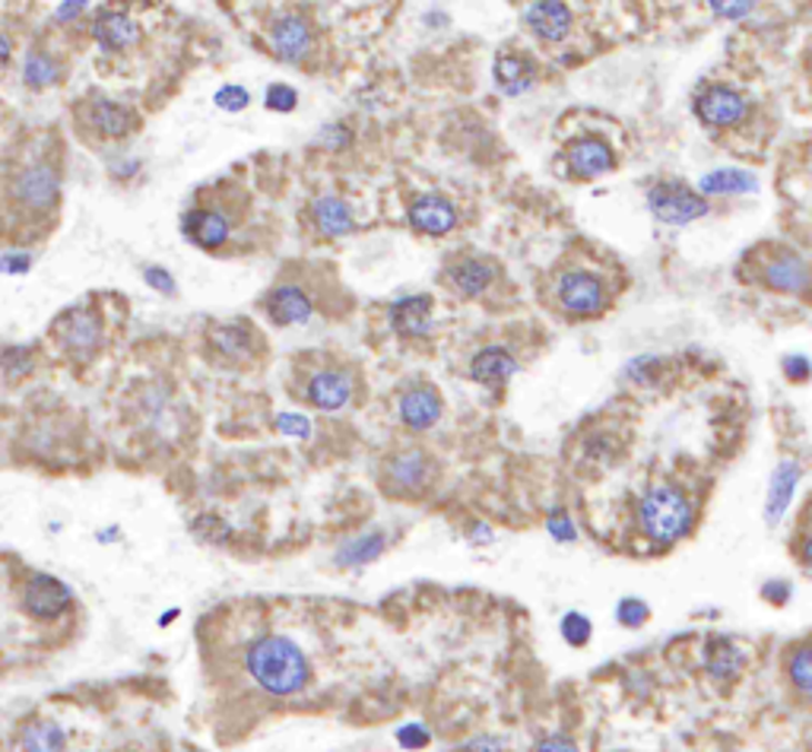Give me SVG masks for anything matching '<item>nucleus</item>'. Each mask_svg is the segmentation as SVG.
Returning <instances> with one entry per match:
<instances>
[{"mask_svg": "<svg viewBox=\"0 0 812 752\" xmlns=\"http://www.w3.org/2000/svg\"><path fill=\"white\" fill-rule=\"evenodd\" d=\"M244 670L273 699H292L311 680L305 651L285 635H258L244 651Z\"/></svg>", "mask_w": 812, "mask_h": 752, "instance_id": "f257e3e1", "label": "nucleus"}, {"mask_svg": "<svg viewBox=\"0 0 812 752\" xmlns=\"http://www.w3.org/2000/svg\"><path fill=\"white\" fill-rule=\"evenodd\" d=\"M692 521H695V509H692L689 495L670 483L648 489L638 505V524L644 537L658 547H673L676 540L692 531Z\"/></svg>", "mask_w": 812, "mask_h": 752, "instance_id": "f03ea898", "label": "nucleus"}, {"mask_svg": "<svg viewBox=\"0 0 812 752\" xmlns=\"http://www.w3.org/2000/svg\"><path fill=\"white\" fill-rule=\"evenodd\" d=\"M740 277L746 283H755V287L791 292V295H803L806 287H810V267L803 261V254H796V251L784 248V244H759V248H752L743 258Z\"/></svg>", "mask_w": 812, "mask_h": 752, "instance_id": "7ed1b4c3", "label": "nucleus"}, {"mask_svg": "<svg viewBox=\"0 0 812 752\" xmlns=\"http://www.w3.org/2000/svg\"><path fill=\"white\" fill-rule=\"evenodd\" d=\"M225 198H229V184L207 191L203 203L191 207L181 220L184 235L203 251H220L222 244L232 239L235 222L242 220V210H232V203H225Z\"/></svg>", "mask_w": 812, "mask_h": 752, "instance_id": "20e7f679", "label": "nucleus"}, {"mask_svg": "<svg viewBox=\"0 0 812 752\" xmlns=\"http://www.w3.org/2000/svg\"><path fill=\"white\" fill-rule=\"evenodd\" d=\"M552 305L569 318H597L610 305V287L593 270L569 267L552 283Z\"/></svg>", "mask_w": 812, "mask_h": 752, "instance_id": "39448f33", "label": "nucleus"}, {"mask_svg": "<svg viewBox=\"0 0 812 752\" xmlns=\"http://www.w3.org/2000/svg\"><path fill=\"white\" fill-rule=\"evenodd\" d=\"M435 480V461L422 448H403L381 461V487L394 499H417Z\"/></svg>", "mask_w": 812, "mask_h": 752, "instance_id": "423d86ee", "label": "nucleus"}, {"mask_svg": "<svg viewBox=\"0 0 812 752\" xmlns=\"http://www.w3.org/2000/svg\"><path fill=\"white\" fill-rule=\"evenodd\" d=\"M77 118L83 124V131H89L96 140H124L140 128V118L137 111L114 102L109 96H89L80 102Z\"/></svg>", "mask_w": 812, "mask_h": 752, "instance_id": "0eeeda50", "label": "nucleus"}, {"mask_svg": "<svg viewBox=\"0 0 812 752\" xmlns=\"http://www.w3.org/2000/svg\"><path fill=\"white\" fill-rule=\"evenodd\" d=\"M10 194L32 213H48L61 200V172L51 162H32L13 176Z\"/></svg>", "mask_w": 812, "mask_h": 752, "instance_id": "6e6552de", "label": "nucleus"}, {"mask_svg": "<svg viewBox=\"0 0 812 752\" xmlns=\"http://www.w3.org/2000/svg\"><path fill=\"white\" fill-rule=\"evenodd\" d=\"M648 207L660 222H670V225H685V222L702 220L708 213V200L685 188L682 181H658L651 191H648Z\"/></svg>", "mask_w": 812, "mask_h": 752, "instance_id": "1a4fd4ad", "label": "nucleus"}, {"mask_svg": "<svg viewBox=\"0 0 812 752\" xmlns=\"http://www.w3.org/2000/svg\"><path fill=\"white\" fill-rule=\"evenodd\" d=\"M20 603L22 610H26V616H32V620L39 622H54L61 620L67 610L73 606V591H70V584H64L61 578L36 572V575H29V581L22 584Z\"/></svg>", "mask_w": 812, "mask_h": 752, "instance_id": "9d476101", "label": "nucleus"}, {"mask_svg": "<svg viewBox=\"0 0 812 752\" xmlns=\"http://www.w3.org/2000/svg\"><path fill=\"white\" fill-rule=\"evenodd\" d=\"M102 337H106L102 318L92 309L67 311L64 318L58 321V343L64 347L67 355H73L80 362H87V359L99 353Z\"/></svg>", "mask_w": 812, "mask_h": 752, "instance_id": "9b49d317", "label": "nucleus"}, {"mask_svg": "<svg viewBox=\"0 0 812 752\" xmlns=\"http://www.w3.org/2000/svg\"><path fill=\"white\" fill-rule=\"evenodd\" d=\"M499 277V267L489 258L480 254H461V258H451L444 270H441V283L451 289L454 295L461 299H477L483 295L485 289L495 283Z\"/></svg>", "mask_w": 812, "mask_h": 752, "instance_id": "f8f14e48", "label": "nucleus"}, {"mask_svg": "<svg viewBox=\"0 0 812 752\" xmlns=\"http://www.w3.org/2000/svg\"><path fill=\"white\" fill-rule=\"evenodd\" d=\"M695 114L708 128H736L749 114V102L740 89L708 87L695 96Z\"/></svg>", "mask_w": 812, "mask_h": 752, "instance_id": "ddd939ff", "label": "nucleus"}, {"mask_svg": "<svg viewBox=\"0 0 812 752\" xmlns=\"http://www.w3.org/2000/svg\"><path fill=\"white\" fill-rule=\"evenodd\" d=\"M270 44L285 64H302L314 48V29L302 13H283L270 26Z\"/></svg>", "mask_w": 812, "mask_h": 752, "instance_id": "4468645a", "label": "nucleus"}, {"mask_svg": "<svg viewBox=\"0 0 812 752\" xmlns=\"http://www.w3.org/2000/svg\"><path fill=\"white\" fill-rule=\"evenodd\" d=\"M407 217H410V225L417 232L441 239V235H448L458 225V207L448 198H441V194H419L410 203Z\"/></svg>", "mask_w": 812, "mask_h": 752, "instance_id": "2eb2a0df", "label": "nucleus"}, {"mask_svg": "<svg viewBox=\"0 0 812 752\" xmlns=\"http://www.w3.org/2000/svg\"><path fill=\"white\" fill-rule=\"evenodd\" d=\"M565 162H569L574 178H600L615 169V153L613 147L600 137H578L565 150Z\"/></svg>", "mask_w": 812, "mask_h": 752, "instance_id": "dca6fc26", "label": "nucleus"}, {"mask_svg": "<svg viewBox=\"0 0 812 752\" xmlns=\"http://www.w3.org/2000/svg\"><path fill=\"white\" fill-rule=\"evenodd\" d=\"M210 343L217 347V353L225 362H235V365H251V362H258L261 353H264L261 333L248 331L244 324H220V328H213Z\"/></svg>", "mask_w": 812, "mask_h": 752, "instance_id": "f3484780", "label": "nucleus"}, {"mask_svg": "<svg viewBox=\"0 0 812 752\" xmlns=\"http://www.w3.org/2000/svg\"><path fill=\"white\" fill-rule=\"evenodd\" d=\"M264 311L270 314L273 324L280 328H295V324H305L311 318V295L302 287H292V283H280L264 295Z\"/></svg>", "mask_w": 812, "mask_h": 752, "instance_id": "a211bd4d", "label": "nucleus"}, {"mask_svg": "<svg viewBox=\"0 0 812 752\" xmlns=\"http://www.w3.org/2000/svg\"><path fill=\"white\" fill-rule=\"evenodd\" d=\"M305 398L318 410H340L352 398V378L343 369H318L308 375Z\"/></svg>", "mask_w": 812, "mask_h": 752, "instance_id": "6ab92c4d", "label": "nucleus"}, {"mask_svg": "<svg viewBox=\"0 0 812 752\" xmlns=\"http://www.w3.org/2000/svg\"><path fill=\"white\" fill-rule=\"evenodd\" d=\"M524 22L530 26V32L543 42H562L565 36L571 32V10L565 3L559 0H537V3H528L524 10Z\"/></svg>", "mask_w": 812, "mask_h": 752, "instance_id": "aec40b11", "label": "nucleus"}, {"mask_svg": "<svg viewBox=\"0 0 812 752\" xmlns=\"http://www.w3.org/2000/svg\"><path fill=\"white\" fill-rule=\"evenodd\" d=\"M311 225L321 239H343L355 229V217H352L350 203L337 194H324L308 207Z\"/></svg>", "mask_w": 812, "mask_h": 752, "instance_id": "412c9836", "label": "nucleus"}, {"mask_svg": "<svg viewBox=\"0 0 812 752\" xmlns=\"http://www.w3.org/2000/svg\"><path fill=\"white\" fill-rule=\"evenodd\" d=\"M441 413H444L441 394L435 388H429V384H419V388L407 391L400 398V420H403V425H410L413 432L432 429L441 420Z\"/></svg>", "mask_w": 812, "mask_h": 752, "instance_id": "4be33fe9", "label": "nucleus"}, {"mask_svg": "<svg viewBox=\"0 0 812 752\" xmlns=\"http://www.w3.org/2000/svg\"><path fill=\"white\" fill-rule=\"evenodd\" d=\"M92 39L99 42L102 51H124L140 42V26L121 10H102L92 20Z\"/></svg>", "mask_w": 812, "mask_h": 752, "instance_id": "5701e85b", "label": "nucleus"}, {"mask_svg": "<svg viewBox=\"0 0 812 752\" xmlns=\"http://www.w3.org/2000/svg\"><path fill=\"white\" fill-rule=\"evenodd\" d=\"M514 372H518V359L508 353L505 347H485L470 362V378L492 391H502Z\"/></svg>", "mask_w": 812, "mask_h": 752, "instance_id": "b1692460", "label": "nucleus"}, {"mask_svg": "<svg viewBox=\"0 0 812 752\" xmlns=\"http://www.w3.org/2000/svg\"><path fill=\"white\" fill-rule=\"evenodd\" d=\"M432 309H435L432 295H407L391 305L388 318L400 337H425L432 324Z\"/></svg>", "mask_w": 812, "mask_h": 752, "instance_id": "393cba45", "label": "nucleus"}, {"mask_svg": "<svg viewBox=\"0 0 812 752\" xmlns=\"http://www.w3.org/2000/svg\"><path fill=\"white\" fill-rule=\"evenodd\" d=\"M495 83L502 92L508 96H521V92H528L533 87V80H537V64H533V58L528 54H521V51H502L499 58H495Z\"/></svg>", "mask_w": 812, "mask_h": 752, "instance_id": "a878e982", "label": "nucleus"}, {"mask_svg": "<svg viewBox=\"0 0 812 752\" xmlns=\"http://www.w3.org/2000/svg\"><path fill=\"white\" fill-rule=\"evenodd\" d=\"M20 752H67V731L51 718H32L17 733Z\"/></svg>", "mask_w": 812, "mask_h": 752, "instance_id": "bb28decb", "label": "nucleus"}, {"mask_svg": "<svg viewBox=\"0 0 812 752\" xmlns=\"http://www.w3.org/2000/svg\"><path fill=\"white\" fill-rule=\"evenodd\" d=\"M740 670H743V654L736 644L726 642V639H714L708 644V673L714 680L730 683L733 676H740Z\"/></svg>", "mask_w": 812, "mask_h": 752, "instance_id": "cd10ccee", "label": "nucleus"}, {"mask_svg": "<svg viewBox=\"0 0 812 752\" xmlns=\"http://www.w3.org/2000/svg\"><path fill=\"white\" fill-rule=\"evenodd\" d=\"M796 480H800V467L793 464V461H784V464L774 470V480H771L769 492V524H778L781 514L788 511V502H791Z\"/></svg>", "mask_w": 812, "mask_h": 752, "instance_id": "c85d7f7f", "label": "nucleus"}, {"mask_svg": "<svg viewBox=\"0 0 812 752\" xmlns=\"http://www.w3.org/2000/svg\"><path fill=\"white\" fill-rule=\"evenodd\" d=\"M61 80V64L58 58L44 54V51H29L22 61V83L29 89H48Z\"/></svg>", "mask_w": 812, "mask_h": 752, "instance_id": "c756f323", "label": "nucleus"}, {"mask_svg": "<svg viewBox=\"0 0 812 752\" xmlns=\"http://www.w3.org/2000/svg\"><path fill=\"white\" fill-rule=\"evenodd\" d=\"M759 184L752 172H736V169H721L702 178L704 194H752Z\"/></svg>", "mask_w": 812, "mask_h": 752, "instance_id": "7c9ffc66", "label": "nucleus"}, {"mask_svg": "<svg viewBox=\"0 0 812 752\" xmlns=\"http://www.w3.org/2000/svg\"><path fill=\"white\" fill-rule=\"evenodd\" d=\"M381 550H384V533H369V537H359V540L347 543V547L337 553V562H340V565H365V562L378 559Z\"/></svg>", "mask_w": 812, "mask_h": 752, "instance_id": "2f4dec72", "label": "nucleus"}, {"mask_svg": "<svg viewBox=\"0 0 812 752\" xmlns=\"http://www.w3.org/2000/svg\"><path fill=\"white\" fill-rule=\"evenodd\" d=\"M788 676H791L793 689H796L800 695H810V692H812V651H810V642H800L791 651V658H788Z\"/></svg>", "mask_w": 812, "mask_h": 752, "instance_id": "473e14b6", "label": "nucleus"}, {"mask_svg": "<svg viewBox=\"0 0 812 752\" xmlns=\"http://www.w3.org/2000/svg\"><path fill=\"white\" fill-rule=\"evenodd\" d=\"M0 369L7 372L10 381H20L26 378L32 369H36V353H32V347H10V350H3L0 353Z\"/></svg>", "mask_w": 812, "mask_h": 752, "instance_id": "72a5a7b5", "label": "nucleus"}, {"mask_svg": "<svg viewBox=\"0 0 812 752\" xmlns=\"http://www.w3.org/2000/svg\"><path fill=\"white\" fill-rule=\"evenodd\" d=\"M559 632H562V639H565L571 648H584V644L591 642L593 625L584 613H565V616H562V625H559Z\"/></svg>", "mask_w": 812, "mask_h": 752, "instance_id": "f704fd0d", "label": "nucleus"}, {"mask_svg": "<svg viewBox=\"0 0 812 752\" xmlns=\"http://www.w3.org/2000/svg\"><path fill=\"white\" fill-rule=\"evenodd\" d=\"M615 620H619V625H625V629H641L644 622L651 620V606L638 598L619 600V606H615Z\"/></svg>", "mask_w": 812, "mask_h": 752, "instance_id": "c9c22d12", "label": "nucleus"}, {"mask_svg": "<svg viewBox=\"0 0 812 752\" xmlns=\"http://www.w3.org/2000/svg\"><path fill=\"white\" fill-rule=\"evenodd\" d=\"M264 106L270 111H283V114H289V111H295V106H299V92L292 87H285V83H270V87H267Z\"/></svg>", "mask_w": 812, "mask_h": 752, "instance_id": "e433bc0d", "label": "nucleus"}, {"mask_svg": "<svg viewBox=\"0 0 812 752\" xmlns=\"http://www.w3.org/2000/svg\"><path fill=\"white\" fill-rule=\"evenodd\" d=\"M248 102H251V96H248V89L239 87V83H229V87H222L217 92V106L222 111H244L248 109Z\"/></svg>", "mask_w": 812, "mask_h": 752, "instance_id": "4c0bfd02", "label": "nucleus"}, {"mask_svg": "<svg viewBox=\"0 0 812 752\" xmlns=\"http://www.w3.org/2000/svg\"><path fill=\"white\" fill-rule=\"evenodd\" d=\"M277 429L289 435V439H308L311 435V422L305 417H299V413H280L277 417Z\"/></svg>", "mask_w": 812, "mask_h": 752, "instance_id": "58836bf2", "label": "nucleus"}, {"mask_svg": "<svg viewBox=\"0 0 812 752\" xmlns=\"http://www.w3.org/2000/svg\"><path fill=\"white\" fill-rule=\"evenodd\" d=\"M32 270V254L29 251H7L0 254V273H29Z\"/></svg>", "mask_w": 812, "mask_h": 752, "instance_id": "ea45409f", "label": "nucleus"}, {"mask_svg": "<svg viewBox=\"0 0 812 752\" xmlns=\"http://www.w3.org/2000/svg\"><path fill=\"white\" fill-rule=\"evenodd\" d=\"M547 528L549 533H552L555 540H562V543H571V540H574V524H571V518L565 511H552Z\"/></svg>", "mask_w": 812, "mask_h": 752, "instance_id": "a19ab883", "label": "nucleus"}, {"mask_svg": "<svg viewBox=\"0 0 812 752\" xmlns=\"http://www.w3.org/2000/svg\"><path fill=\"white\" fill-rule=\"evenodd\" d=\"M143 277H147V283L159 292H166V295H172L176 292V280H172V273L169 270H162V267H147L143 270Z\"/></svg>", "mask_w": 812, "mask_h": 752, "instance_id": "79ce46f5", "label": "nucleus"}, {"mask_svg": "<svg viewBox=\"0 0 812 752\" xmlns=\"http://www.w3.org/2000/svg\"><path fill=\"white\" fill-rule=\"evenodd\" d=\"M397 740L407 750H422V746H429V731L419 728V724H410V728H403V731L397 733Z\"/></svg>", "mask_w": 812, "mask_h": 752, "instance_id": "37998d69", "label": "nucleus"}, {"mask_svg": "<svg viewBox=\"0 0 812 752\" xmlns=\"http://www.w3.org/2000/svg\"><path fill=\"white\" fill-rule=\"evenodd\" d=\"M537 752H578V746H574V740L565 736V733H552V736L537 743Z\"/></svg>", "mask_w": 812, "mask_h": 752, "instance_id": "c03bdc74", "label": "nucleus"}, {"mask_svg": "<svg viewBox=\"0 0 812 752\" xmlns=\"http://www.w3.org/2000/svg\"><path fill=\"white\" fill-rule=\"evenodd\" d=\"M762 598H769L774 606H781V603H788V598H791V584L788 581H769L762 588Z\"/></svg>", "mask_w": 812, "mask_h": 752, "instance_id": "a18cd8bd", "label": "nucleus"}, {"mask_svg": "<svg viewBox=\"0 0 812 752\" xmlns=\"http://www.w3.org/2000/svg\"><path fill=\"white\" fill-rule=\"evenodd\" d=\"M784 375L791 378V381H806V378H810V362H806L803 355L784 359Z\"/></svg>", "mask_w": 812, "mask_h": 752, "instance_id": "49530a36", "label": "nucleus"}, {"mask_svg": "<svg viewBox=\"0 0 812 752\" xmlns=\"http://www.w3.org/2000/svg\"><path fill=\"white\" fill-rule=\"evenodd\" d=\"M752 7L755 3H711V10L718 13V17H730V20H740V17H746V13H752Z\"/></svg>", "mask_w": 812, "mask_h": 752, "instance_id": "de8ad7c7", "label": "nucleus"}, {"mask_svg": "<svg viewBox=\"0 0 812 752\" xmlns=\"http://www.w3.org/2000/svg\"><path fill=\"white\" fill-rule=\"evenodd\" d=\"M467 752H505V743L499 736H477L467 743Z\"/></svg>", "mask_w": 812, "mask_h": 752, "instance_id": "09e8293b", "label": "nucleus"}, {"mask_svg": "<svg viewBox=\"0 0 812 752\" xmlns=\"http://www.w3.org/2000/svg\"><path fill=\"white\" fill-rule=\"evenodd\" d=\"M83 10H87V3H83V0H70V3H61V7H58V13H54V20H58V22L77 20V17H80Z\"/></svg>", "mask_w": 812, "mask_h": 752, "instance_id": "8fccbe9b", "label": "nucleus"}, {"mask_svg": "<svg viewBox=\"0 0 812 752\" xmlns=\"http://www.w3.org/2000/svg\"><path fill=\"white\" fill-rule=\"evenodd\" d=\"M10 58H13V44H10V39L0 32V67L10 64Z\"/></svg>", "mask_w": 812, "mask_h": 752, "instance_id": "3c124183", "label": "nucleus"}, {"mask_svg": "<svg viewBox=\"0 0 812 752\" xmlns=\"http://www.w3.org/2000/svg\"><path fill=\"white\" fill-rule=\"evenodd\" d=\"M111 537H118V528H111V531L99 533V540H102V543H111Z\"/></svg>", "mask_w": 812, "mask_h": 752, "instance_id": "603ef678", "label": "nucleus"}]
</instances>
